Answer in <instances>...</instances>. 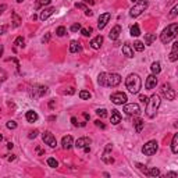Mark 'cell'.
I'll use <instances>...</instances> for the list:
<instances>
[{
	"mask_svg": "<svg viewBox=\"0 0 178 178\" xmlns=\"http://www.w3.org/2000/svg\"><path fill=\"white\" fill-rule=\"evenodd\" d=\"M81 34L84 36H89L92 34V28H91V27H89V28H82L81 29Z\"/></svg>",
	"mask_w": 178,
	"mask_h": 178,
	"instance_id": "cell-38",
	"label": "cell"
},
{
	"mask_svg": "<svg viewBox=\"0 0 178 178\" xmlns=\"http://www.w3.org/2000/svg\"><path fill=\"white\" fill-rule=\"evenodd\" d=\"M47 164H49V167H52V168H56V167H58L57 160H56V159H53V157H49V159H47Z\"/></svg>",
	"mask_w": 178,
	"mask_h": 178,
	"instance_id": "cell-30",
	"label": "cell"
},
{
	"mask_svg": "<svg viewBox=\"0 0 178 178\" xmlns=\"http://www.w3.org/2000/svg\"><path fill=\"white\" fill-rule=\"evenodd\" d=\"M38 134H39L38 131H32V132L28 135V138H29V139H34V138H36V135H38Z\"/></svg>",
	"mask_w": 178,
	"mask_h": 178,
	"instance_id": "cell-44",
	"label": "cell"
},
{
	"mask_svg": "<svg viewBox=\"0 0 178 178\" xmlns=\"http://www.w3.org/2000/svg\"><path fill=\"white\" fill-rule=\"evenodd\" d=\"M125 86L131 93H138L142 88V81L138 74H129L125 79Z\"/></svg>",
	"mask_w": 178,
	"mask_h": 178,
	"instance_id": "cell-2",
	"label": "cell"
},
{
	"mask_svg": "<svg viewBox=\"0 0 178 178\" xmlns=\"http://www.w3.org/2000/svg\"><path fill=\"white\" fill-rule=\"evenodd\" d=\"M96 114L99 115L100 118H106L107 117V110L106 109H99V110H96Z\"/></svg>",
	"mask_w": 178,
	"mask_h": 178,
	"instance_id": "cell-34",
	"label": "cell"
},
{
	"mask_svg": "<svg viewBox=\"0 0 178 178\" xmlns=\"http://www.w3.org/2000/svg\"><path fill=\"white\" fill-rule=\"evenodd\" d=\"M171 150L173 153H178V132L174 134L173 136V141H171Z\"/></svg>",
	"mask_w": 178,
	"mask_h": 178,
	"instance_id": "cell-22",
	"label": "cell"
},
{
	"mask_svg": "<svg viewBox=\"0 0 178 178\" xmlns=\"http://www.w3.org/2000/svg\"><path fill=\"white\" fill-rule=\"evenodd\" d=\"M50 41V34H46V35L43 36V39H42V42L43 43H47Z\"/></svg>",
	"mask_w": 178,
	"mask_h": 178,
	"instance_id": "cell-45",
	"label": "cell"
},
{
	"mask_svg": "<svg viewBox=\"0 0 178 178\" xmlns=\"http://www.w3.org/2000/svg\"><path fill=\"white\" fill-rule=\"evenodd\" d=\"M88 145H91V139H89V138H86V136L79 138V139H77V142H75V146H77L78 149H84V148L88 146Z\"/></svg>",
	"mask_w": 178,
	"mask_h": 178,
	"instance_id": "cell-17",
	"label": "cell"
},
{
	"mask_svg": "<svg viewBox=\"0 0 178 178\" xmlns=\"http://www.w3.org/2000/svg\"><path fill=\"white\" fill-rule=\"evenodd\" d=\"M110 99H111V102H113L114 104H125L127 103V95L124 92H115L113 93L111 96H110Z\"/></svg>",
	"mask_w": 178,
	"mask_h": 178,
	"instance_id": "cell-8",
	"label": "cell"
},
{
	"mask_svg": "<svg viewBox=\"0 0 178 178\" xmlns=\"http://www.w3.org/2000/svg\"><path fill=\"white\" fill-rule=\"evenodd\" d=\"M146 8H148V1L146 0H141V1L135 3V6L129 10V15L131 17H139Z\"/></svg>",
	"mask_w": 178,
	"mask_h": 178,
	"instance_id": "cell-5",
	"label": "cell"
},
{
	"mask_svg": "<svg viewBox=\"0 0 178 178\" xmlns=\"http://www.w3.org/2000/svg\"><path fill=\"white\" fill-rule=\"evenodd\" d=\"M121 34V27L120 25H115L111 31H110V34H109V38L111 39V41H117L118 39V36Z\"/></svg>",
	"mask_w": 178,
	"mask_h": 178,
	"instance_id": "cell-16",
	"label": "cell"
},
{
	"mask_svg": "<svg viewBox=\"0 0 178 178\" xmlns=\"http://www.w3.org/2000/svg\"><path fill=\"white\" fill-rule=\"evenodd\" d=\"M132 3H138V1H141V0H131Z\"/></svg>",
	"mask_w": 178,
	"mask_h": 178,
	"instance_id": "cell-61",
	"label": "cell"
},
{
	"mask_svg": "<svg viewBox=\"0 0 178 178\" xmlns=\"http://www.w3.org/2000/svg\"><path fill=\"white\" fill-rule=\"evenodd\" d=\"M124 111H125L127 115H138V114L141 113V107H139V104H136V103H129V104L124 106Z\"/></svg>",
	"mask_w": 178,
	"mask_h": 178,
	"instance_id": "cell-9",
	"label": "cell"
},
{
	"mask_svg": "<svg viewBox=\"0 0 178 178\" xmlns=\"http://www.w3.org/2000/svg\"><path fill=\"white\" fill-rule=\"evenodd\" d=\"M110 121L114 125H117L118 122H121V114H120L118 110H111V118H110Z\"/></svg>",
	"mask_w": 178,
	"mask_h": 178,
	"instance_id": "cell-18",
	"label": "cell"
},
{
	"mask_svg": "<svg viewBox=\"0 0 178 178\" xmlns=\"http://www.w3.org/2000/svg\"><path fill=\"white\" fill-rule=\"evenodd\" d=\"M155 39H156V35H155V34H146V35H145V45H152Z\"/></svg>",
	"mask_w": 178,
	"mask_h": 178,
	"instance_id": "cell-27",
	"label": "cell"
},
{
	"mask_svg": "<svg viewBox=\"0 0 178 178\" xmlns=\"http://www.w3.org/2000/svg\"><path fill=\"white\" fill-rule=\"evenodd\" d=\"M84 117H85L86 120H89V114H86V113H84Z\"/></svg>",
	"mask_w": 178,
	"mask_h": 178,
	"instance_id": "cell-60",
	"label": "cell"
},
{
	"mask_svg": "<svg viewBox=\"0 0 178 178\" xmlns=\"http://www.w3.org/2000/svg\"><path fill=\"white\" fill-rule=\"evenodd\" d=\"M173 50H175V52H178V42H175L174 45H173Z\"/></svg>",
	"mask_w": 178,
	"mask_h": 178,
	"instance_id": "cell-53",
	"label": "cell"
},
{
	"mask_svg": "<svg viewBox=\"0 0 178 178\" xmlns=\"http://www.w3.org/2000/svg\"><path fill=\"white\" fill-rule=\"evenodd\" d=\"M85 3H88V4H95V1L93 0H84Z\"/></svg>",
	"mask_w": 178,
	"mask_h": 178,
	"instance_id": "cell-54",
	"label": "cell"
},
{
	"mask_svg": "<svg viewBox=\"0 0 178 178\" xmlns=\"http://www.w3.org/2000/svg\"><path fill=\"white\" fill-rule=\"evenodd\" d=\"M150 70H152V72H153L155 75H157V74H160V71H162V67H160V63H159V61H155V63L152 64V67H150Z\"/></svg>",
	"mask_w": 178,
	"mask_h": 178,
	"instance_id": "cell-24",
	"label": "cell"
},
{
	"mask_svg": "<svg viewBox=\"0 0 178 178\" xmlns=\"http://www.w3.org/2000/svg\"><path fill=\"white\" fill-rule=\"evenodd\" d=\"M6 31H7V25H3V27H1V29H0L1 35H3V34H6Z\"/></svg>",
	"mask_w": 178,
	"mask_h": 178,
	"instance_id": "cell-51",
	"label": "cell"
},
{
	"mask_svg": "<svg viewBox=\"0 0 178 178\" xmlns=\"http://www.w3.org/2000/svg\"><path fill=\"white\" fill-rule=\"evenodd\" d=\"M139 100H141L142 103H145V104H146V103H148V100H149V98H146L145 95H141V96H139Z\"/></svg>",
	"mask_w": 178,
	"mask_h": 178,
	"instance_id": "cell-43",
	"label": "cell"
},
{
	"mask_svg": "<svg viewBox=\"0 0 178 178\" xmlns=\"http://www.w3.org/2000/svg\"><path fill=\"white\" fill-rule=\"evenodd\" d=\"M17 1H18V3H22V1H24V0H17Z\"/></svg>",
	"mask_w": 178,
	"mask_h": 178,
	"instance_id": "cell-62",
	"label": "cell"
},
{
	"mask_svg": "<svg viewBox=\"0 0 178 178\" xmlns=\"http://www.w3.org/2000/svg\"><path fill=\"white\" fill-rule=\"evenodd\" d=\"M71 32H78V31H81V29H82V27H81V24H74V25H71Z\"/></svg>",
	"mask_w": 178,
	"mask_h": 178,
	"instance_id": "cell-39",
	"label": "cell"
},
{
	"mask_svg": "<svg viewBox=\"0 0 178 178\" xmlns=\"http://www.w3.org/2000/svg\"><path fill=\"white\" fill-rule=\"evenodd\" d=\"M61 145H63V149H71L72 145H74V139H72L71 135H67L63 138V141H61Z\"/></svg>",
	"mask_w": 178,
	"mask_h": 178,
	"instance_id": "cell-15",
	"label": "cell"
},
{
	"mask_svg": "<svg viewBox=\"0 0 178 178\" xmlns=\"http://www.w3.org/2000/svg\"><path fill=\"white\" fill-rule=\"evenodd\" d=\"M92 14H93L92 10H89V8H86V10H85V15H86V17H92Z\"/></svg>",
	"mask_w": 178,
	"mask_h": 178,
	"instance_id": "cell-48",
	"label": "cell"
},
{
	"mask_svg": "<svg viewBox=\"0 0 178 178\" xmlns=\"http://www.w3.org/2000/svg\"><path fill=\"white\" fill-rule=\"evenodd\" d=\"M156 85H157V78L155 74H152V75H149V77L146 78L145 88H146V89H153V88H156Z\"/></svg>",
	"mask_w": 178,
	"mask_h": 178,
	"instance_id": "cell-13",
	"label": "cell"
},
{
	"mask_svg": "<svg viewBox=\"0 0 178 178\" xmlns=\"http://www.w3.org/2000/svg\"><path fill=\"white\" fill-rule=\"evenodd\" d=\"M50 1H52V0H36L35 8L36 10H39V8H42V7H45V6L50 4Z\"/></svg>",
	"mask_w": 178,
	"mask_h": 178,
	"instance_id": "cell-25",
	"label": "cell"
},
{
	"mask_svg": "<svg viewBox=\"0 0 178 178\" xmlns=\"http://www.w3.org/2000/svg\"><path fill=\"white\" fill-rule=\"evenodd\" d=\"M25 118H27L28 122H35L36 120H38V114H36L34 110H29V111H27V114H25Z\"/></svg>",
	"mask_w": 178,
	"mask_h": 178,
	"instance_id": "cell-20",
	"label": "cell"
},
{
	"mask_svg": "<svg viewBox=\"0 0 178 178\" xmlns=\"http://www.w3.org/2000/svg\"><path fill=\"white\" fill-rule=\"evenodd\" d=\"M56 11V8L54 7H47V8H43V11L41 13V15H39V18L42 20V21H46L47 18H49L50 15L53 14Z\"/></svg>",
	"mask_w": 178,
	"mask_h": 178,
	"instance_id": "cell-14",
	"label": "cell"
},
{
	"mask_svg": "<svg viewBox=\"0 0 178 178\" xmlns=\"http://www.w3.org/2000/svg\"><path fill=\"white\" fill-rule=\"evenodd\" d=\"M74 92H75V91H74V88H68V91H65V93H68V95H72Z\"/></svg>",
	"mask_w": 178,
	"mask_h": 178,
	"instance_id": "cell-52",
	"label": "cell"
},
{
	"mask_svg": "<svg viewBox=\"0 0 178 178\" xmlns=\"http://www.w3.org/2000/svg\"><path fill=\"white\" fill-rule=\"evenodd\" d=\"M159 107H160V96L159 95H152L148 100V103H146V115L149 118H155Z\"/></svg>",
	"mask_w": 178,
	"mask_h": 178,
	"instance_id": "cell-3",
	"label": "cell"
},
{
	"mask_svg": "<svg viewBox=\"0 0 178 178\" xmlns=\"http://www.w3.org/2000/svg\"><path fill=\"white\" fill-rule=\"evenodd\" d=\"M46 93H47V88L43 85H35L31 89V96L34 99H39V98H42L43 95H46Z\"/></svg>",
	"mask_w": 178,
	"mask_h": 178,
	"instance_id": "cell-7",
	"label": "cell"
},
{
	"mask_svg": "<svg viewBox=\"0 0 178 178\" xmlns=\"http://www.w3.org/2000/svg\"><path fill=\"white\" fill-rule=\"evenodd\" d=\"M134 125H135L136 132H141V131L143 129V125H145V122H143L142 118H136L135 121H134Z\"/></svg>",
	"mask_w": 178,
	"mask_h": 178,
	"instance_id": "cell-23",
	"label": "cell"
},
{
	"mask_svg": "<svg viewBox=\"0 0 178 178\" xmlns=\"http://www.w3.org/2000/svg\"><path fill=\"white\" fill-rule=\"evenodd\" d=\"M79 49H81L79 43L77 42V41H71V43H70V52H71V53H77Z\"/></svg>",
	"mask_w": 178,
	"mask_h": 178,
	"instance_id": "cell-26",
	"label": "cell"
},
{
	"mask_svg": "<svg viewBox=\"0 0 178 178\" xmlns=\"http://www.w3.org/2000/svg\"><path fill=\"white\" fill-rule=\"evenodd\" d=\"M7 160H8V162H13V160H15V157L13 156V155H11L10 157H7Z\"/></svg>",
	"mask_w": 178,
	"mask_h": 178,
	"instance_id": "cell-55",
	"label": "cell"
},
{
	"mask_svg": "<svg viewBox=\"0 0 178 178\" xmlns=\"http://www.w3.org/2000/svg\"><path fill=\"white\" fill-rule=\"evenodd\" d=\"M42 139H43V142L46 143V145H49L50 148H56L57 141H56V138H54V135H53L50 131H46V132H43Z\"/></svg>",
	"mask_w": 178,
	"mask_h": 178,
	"instance_id": "cell-10",
	"label": "cell"
},
{
	"mask_svg": "<svg viewBox=\"0 0 178 178\" xmlns=\"http://www.w3.org/2000/svg\"><path fill=\"white\" fill-rule=\"evenodd\" d=\"M160 175V170L153 167V168H149V177H159Z\"/></svg>",
	"mask_w": 178,
	"mask_h": 178,
	"instance_id": "cell-31",
	"label": "cell"
},
{
	"mask_svg": "<svg viewBox=\"0 0 178 178\" xmlns=\"http://www.w3.org/2000/svg\"><path fill=\"white\" fill-rule=\"evenodd\" d=\"M71 122H72V125H74V127H78V125H79L78 120H77L75 117H71Z\"/></svg>",
	"mask_w": 178,
	"mask_h": 178,
	"instance_id": "cell-46",
	"label": "cell"
},
{
	"mask_svg": "<svg viewBox=\"0 0 178 178\" xmlns=\"http://www.w3.org/2000/svg\"><path fill=\"white\" fill-rule=\"evenodd\" d=\"M162 95H163L167 100L175 99V92H174V89H171V86L168 85V84H164V85L162 86Z\"/></svg>",
	"mask_w": 178,
	"mask_h": 178,
	"instance_id": "cell-11",
	"label": "cell"
},
{
	"mask_svg": "<svg viewBox=\"0 0 178 178\" xmlns=\"http://www.w3.org/2000/svg\"><path fill=\"white\" fill-rule=\"evenodd\" d=\"M178 34V24H170L167 28L164 29L163 32L160 34V41L163 43H168L171 39H174Z\"/></svg>",
	"mask_w": 178,
	"mask_h": 178,
	"instance_id": "cell-4",
	"label": "cell"
},
{
	"mask_svg": "<svg viewBox=\"0 0 178 178\" xmlns=\"http://www.w3.org/2000/svg\"><path fill=\"white\" fill-rule=\"evenodd\" d=\"M178 14V6H175V7H173V10H171L170 13V17L173 18V17H175V15Z\"/></svg>",
	"mask_w": 178,
	"mask_h": 178,
	"instance_id": "cell-42",
	"label": "cell"
},
{
	"mask_svg": "<svg viewBox=\"0 0 178 178\" xmlns=\"http://www.w3.org/2000/svg\"><path fill=\"white\" fill-rule=\"evenodd\" d=\"M110 18H111V14H110V13L100 14L99 20H98V28H99V29H103L107 25V22L110 21Z\"/></svg>",
	"mask_w": 178,
	"mask_h": 178,
	"instance_id": "cell-12",
	"label": "cell"
},
{
	"mask_svg": "<svg viewBox=\"0 0 178 178\" xmlns=\"http://www.w3.org/2000/svg\"><path fill=\"white\" fill-rule=\"evenodd\" d=\"M168 58H170V61H177L178 60V52L173 50V52L170 53V56H168Z\"/></svg>",
	"mask_w": 178,
	"mask_h": 178,
	"instance_id": "cell-37",
	"label": "cell"
},
{
	"mask_svg": "<svg viewBox=\"0 0 178 178\" xmlns=\"http://www.w3.org/2000/svg\"><path fill=\"white\" fill-rule=\"evenodd\" d=\"M102 43H103V36L99 35V36H96V38H93L92 41H91V46H92L95 50H98V49H100Z\"/></svg>",
	"mask_w": 178,
	"mask_h": 178,
	"instance_id": "cell-19",
	"label": "cell"
},
{
	"mask_svg": "<svg viewBox=\"0 0 178 178\" xmlns=\"http://www.w3.org/2000/svg\"><path fill=\"white\" fill-rule=\"evenodd\" d=\"M56 106V100H50L49 102V109H54Z\"/></svg>",
	"mask_w": 178,
	"mask_h": 178,
	"instance_id": "cell-49",
	"label": "cell"
},
{
	"mask_svg": "<svg viewBox=\"0 0 178 178\" xmlns=\"http://www.w3.org/2000/svg\"><path fill=\"white\" fill-rule=\"evenodd\" d=\"M24 43H25V41H24L22 36H18V38L14 41V45L15 46H18V47H24Z\"/></svg>",
	"mask_w": 178,
	"mask_h": 178,
	"instance_id": "cell-33",
	"label": "cell"
},
{
	"mask_svg": "<svg viewBox=\"0 0 178 178\" xmlns=\"http://www.w3.org/2000/svg\"><path fill=\"white\" fill-rule=\"evenodd\" d=\"M134 49H135L136 52H143L145 45H143L142 42H139V41H136V42H134Z\"/></svg>",
	"mask_w": 178,
	"mask_h": 178,
	"instance_id": "cell-29",
	"label": "cell"
},
{
	"mask_svg": "<svg viewBox=\"0 0 178 178\" xmlns=\"http://www.w3.org/2000/svg\"><path fill=\"white\" fill-rule=\"evenodd\" d=\"M95 125H96V127H99V128H102V129H106V125L100 121V120H96V121H95Z\"/></svg>",
	"mask_w": 178,
	"mask_h": 178,
	"instance_id": "cell-41",
	"label": "cell"
},
{
	"mask_svg": "<svg viewBox=\"0 0 178 178\" xmlns=\"http://www.w3.org/2000/svg\"><path fill=\"white\" fill-rule=\"evenodd\" d=\"M131 35H132V36H139V35H141V31H139L138 24H134V25L131 27Z\"/></svg>",
	"mask_w": 178,
	"mask_h": 178,
	"instance_id": "cell-28",
	"label": "cell"
},
{
	"mask_svg": "<svg viewBox=\"0 0 178 178\" xmlns=\"http://www.w3.org/2000/svg\"><path fill=\"white\" fill-rule=\"evenodd\" d=\"M13 146H14V145H13V143L10 142V143H7V148L8 149H13Z\"/></svg>",
	"mask_w": 178,
	"mask_h": 178,
	"instance_id": "cell-58",
	"label": "cell"
},
{
	"mask_svg": "<svg viewBox=\"0 0 178 178\" xmlns=\"http://www.w3.org/2000/svg\"><path fill=\"white\" fill-rule=\"evenodd\" d=\"M122 53H124V56L128 57V58L134 57V50H132V47L129 45H124L122 46Z\"/></svg>",
	"mask_w": 178,
	"mask_h": 178,
	"instance_id": "cell-21",
	"label": "cell"
},
{
	"mask_svg": "<svg viewBox=\"0 0 178 178\" xmlns=\"http://www.w3.org/2000/svg\"><path fill=\"white\" fill-rule=\"evenodd\" d=\"M166 177H178V174L177 173H167Z\"/></svg>",
	"mask_w": 178,
	"mask_h": 178,
	"instance_id": "cell-50",
	"label": "cell"
},
{
	"mask_svg": "<svg viewBox=\"0 0 178 178\" xmlns=\"http://www.w3.org/2000/svg\"><path fill=\"white\" fill-rule=\"evenodd\" d=\"M20 24H21V20H20V17L13 13V27H20Z\"/></svg>",
	"mask_w": 178,
	"mask_h": 178,
	"instance_id": "cell-32",
	"label": "cell"
},
{
	"mask_svg": "<svg viewBox=\"0 0 178 178\" xmlns=\"http://www.w3.org/2000/svg\"><path fill=\"white\" fill-rule=\"evenodd\" d=\"M75 7L82 8V10H86V7H85V4H84V3H75Z\"/></svg>",
	"mask_w": 178,
	"mask_h": 178,
	"instance_id": "cell-47",
	"label": "cell"
},
{
	"mask_svg": "<svg viewBox=\"0 0 178 178\" xmlns=\"http://www.w3.org/2000/svg\"><path fill=\"white\" fill-rule=\"evenodd\" d=\"M98 82L100 86H110V88H115L121 84V75L115 74V72H102L98 77Z\"/></svg>",
	"mask_w": 178,
	"mask_h": 178,
	"instance_id": "cell-1",
	"label": "cell"
},
{
	"mask_svg": "<svg viewBox=\"0 0 178 178\" xmlns=\"http://www.w3.org/2000/svg\"><path fill=\"white\" fill-rule=\"evenodd\" d=\"M0 10H1V13H3V11L6 10V4H1V6H0Z\"/></svg>",
	"mask_w": 178,
	"mask_h": 178,
	"instance_id": "cell-56",
	"label": "cell"
},
{
	"mask_svg": "<svg viewBox=\"0 0 178 178\" xmlns=\"http://www.w3.org/2000/svg\"><path fill=\"white\" fill-rule=\"evenodd\" d=\"M84 150H85V153H88V152L91 150V148H89V145H88V146H85V148H84Z\"/></svg>",
	"mask_w": 178,
	"mask_h": 178,
	"instance_id": "cell-57",
	"label": "cell"
},
{
	"mask_svg": "<svg viewBox=\"0 0 178 178\" xmlns=\"http://www.w3.org/2000/svg\"><path fill=\"white\" fill-rule=\"evenodd\" d=\"M157 149H159V143L156 141H149V142H146L143 145L142 153L145 156H153L157 152Z\"/></svg>",
	"mask_w": 178,
	"mask_h": 178,
	"instance_id": "cell-6",
	"label": "cell"
},
{
	"mask_svg": "<svg viewBox=\"0 0 178 178\" xmlns=\"http://www.w3.org/2000/svg\"><path fill=\"white\" fill-rule=\"evenodd\" d=\"M79 98H81V99H91V93L88 92V91H81V92H79Z\"/></svg>",
	"mask_w": 178,
	"mask_h": 178,
	"instance_id": "cell-36",
	"label": "cell"
},
{
	"mask_svg": "<svg viewBox=\"0 0 178 178\" xmlns=\"http://www.w3.org/2000/svg\"><path fill=\"white\" fill-rule=\"evenodd\" d=\"M7 128L8 129H15L17 128V122L15 121H8L7 122Z\"/></svg>",
	"mask_w": 178,
	"mask_h": 178,
	"instance_id": "cell-40",
	"label": "cell"
},
{
	"mask_svg": "<svg viewBox=\"0 0 178 178\" xmlns=\"http://www.w3.org/2000/svg\"><path fill=\"white\" fill-rule=\"evenodd\" d=\"M56 34H57V36H64L67 34V29H65V27H58L56 29Z\"/></svg>",
	"mask_w": 178,
	"mask_h": 178,
	"instance_id": "cell-35",
	"label": "cell"
},
{
	"mask_svg": "<svg viewBox=\"0 0 178 178\" xmlns=\"http://www.w3.org/2000/svg\"><path fill=\"white\" fill-rule=\"evenodd\" d=\"M1 75H3V78H1V79L4 81V79H6V72H4V71H1Z\"/></svg>",
	"mask_w": 178,
	"mask_h": 178,
	"instance_id": "cell-59",
	"label": "cell"
}]
</instances>
